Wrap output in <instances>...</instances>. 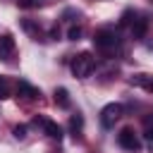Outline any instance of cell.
<instances>
[{
    "label": "cell",
    "mask_w": 153,
    "mask_h": 153,
    "mask_svg": "<svg viewBox=\"0 0 153 153\" xmlns=\"http://www.w3.org/2000/svg\"><path fill=\"white\" fill-rule=\"evenodd\" d=\"M69 67H72V74H74V76L86 79V76L96 69V57H93L91 53L84 50V53H79V55L72 57V65H69Z\"/></svg>",
    "instance_id": "1"
},
{
    "label": "cell",
    "mask_w": 153,
    "mask_h": 153,
    "mask_svg": "<svg viewBox=\"0 0 153 153\" xmlns=\"http://www.w3.org/2000/svg\"><path fill=\"white\" fill-rule=\"evenodd\" d=\"M93 43H96V48H100V50H110V48H115V45L120 43V33H117L115 29H110V26H103V29H98V31L93 33Z\"/></svg>",
    "instance_id": "2"
},
{
    "label": "cell",
    "mask_w": 153,
    "mask_h": 153,
    "mask_svg": "<svg viewBox=\"0 0 153 153\" xmlns=\"http://www.w3.org/2000/svg\"><path fill=\"white\" fill-rule=\"evenodd\" d=\"M120 117H122V105H120V103H108V105L100 110V124H103V127H112Z\"/></svg>",
    "instance_id": "3"
},
{
    "label": "cell",
    "mask_w": 153,
    "mask_h": 153,
    "mask_svg": "<svg viewBox=\"0 0 153 153\" xmlns=\"http://www.w3.org/2000/svg\"><path fill=\"white\" fill-rule=\"evenodd\" d=\"M117 143H120L124 151H139V148H141L139 136H136V134H134V129H129V127H124V129L117 134Z\"/></svg>",
    "instance_id": "4"
},
{
    "label": "cell",
    "mask_w": 153,
    "mask_h": 153,
    "mask_svg": "<svg viewBox=\"0 0 153 153\" xmlns=\"http://www.w3.org/2000/svg\"><path fill=\"white\" fill-rule=\"evenodd\" d=\"M33 122H36V124H41V127H43V131H45L50 139H57V141L62 139V127H60L57 122H53V120H48V117H36Z\"/></svg>",
    "instance_id": "5"
},
{
    "label": "cell",
    "mask_w": 153,
    "mask_h": 153,
    "mask_svg": "<svg viewBox=\"0 0 153 153\" xmlns=\"http://www.w3.org/2000/svg\"><path fill=\"white\" fill-rule=\"evenodd\" d=\"M17 96H22L24 100H36L41 93H38V88H36V86H31L29 81H24V79H22V81L17 84Z\"/></svg>",
    "instance_id": "6"
},
{
    "label": "cell",
    "mask_w": 153,
    "mask_h": 153,
    "mask_svg": "<svg viewBox=\"0 0 153 153\" xmlns=\"http://www.w3.org/2000/svg\"><path fill=\"white\" fill-rule=\"evenodd\" d=\"M146 31H148V19H146V17H136V19L131 22V33H134V38H143Z\"/></svg>",
    "instance_id": "7"
},
{
    "label": "cell",
    "mask_w": 153,
    "mask_h": 153,
    "mask_svg": "<svg viewBox=\"0 0 153 153\" xmlns=\"http://www.w3.org/2000/svg\"><path fill=\"white\" fill-rule=\"evenodd\" d=\"M12 53H14V41H12V36H2V38H0V57H2V60H10Z\"/></svg>",
    "instance_id": "8"
},
{
    "label": "cell",
    "mask_w": 153,
    "mask_h": 153,
    "mask_svg": "<svg viewBox=\"0 0 153 153\" xmlns=\"http://www.w3.org/2000/svg\"><path fill=\"white\" fill-rule=\"evenodd\" d=\"M131 84H136V86L146 88L148 93H153V79H151L148 74H136V76H131Z\"/></svg>",
    "instance_id": "9"
},
{
    "label": "cell",
    "mask_w": 153,
    "mask_h": 153,
    "mask_svg": "<svg viewBox=\"0 0 153 153\" xmlns=\"http://www.w3.org/2000/svg\"><path fill=\"white\" fill-rule=\"evenodd\" d=\"M55 103L60 108H69V93H67V88H55Z\"/></svg>",
    "instance_id": "10"
},
{
    "label": "cell",
    "mask_w": 153,
    "mask_h": 153,
    "mask_svg": "<svg viewBox=\"0 0 153 153\" xmlns=\"http://www.w3.org/2000/svg\"><path fill=\"white\" fill-rule=\"evenodd\" d=\"M69 127H72L74 131H79V129L84 127V117H81L79 112H76V115H72V120H69Z\"/></svg>",
    "instance_id": "11"
},
{
    "label": "cell",
    "mask_w": 153,
    "mask_h": 153,
    "mask_svg": "<svg viewBox=\"0 0 153 153\" xmlns=\"http://www.w3.org/2000/svg\"><path fill=\"white\" fill-rule=\"evenodd\" d=\"M67 38H69V41H79V38H81V26H69Z\"/></svg>",
    "instance_id": "12"
},
{
    "label": "cell",
    "mask_w": 153,
    "mask_h": 153,
    "mask_svg": "<svg viewBox=\"0 0 153 153\" xmlns=\"http://www.w3.org/2000/svg\"><path fill=\"white\" fill-rule=\"evenodd\" d=\"M12 131H14V136H17V139H24V136H26V127H24V124H19V127H14Z\"/></svg>",
    "instance_id": "13"
},
{
    "label": "cell",
    "mask_w": 153,
    "mask_h": 153,
    "mask_svg": "<svg viewBox=\"0 0 153 153\" xmlns=\"http://www.w3.org/2000/svg\"><path fill=\"white\" fill-rule=\"evenodd\" d=\"M17 5H19V7H38L36 0H17Z\"/></svg>",
    "instance_id": "14"
},
{
    "label": "cell",
    "mask_w": 153,
    "mask_h": 153,
    "mask_svg": "<svg viewBox=\"0 0 153 153\" xmlns=\"http://www.w3.org/2000/svg\"><path fill=\"white\" fill-rule=\"evenodd\" d=\"M131 17H134V14H131V12H129V10H127V12H124V14H122V22H120V24H122V26H127V24H129V22H131Z\"/></svg>",
    "instance_id": "15"
}]
</instances>
